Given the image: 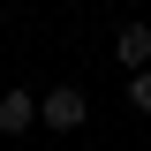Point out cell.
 I'll return each mask as SVG.
<instances>
[{
    "mask_svg": "<svg viewBox=\"0 0 151 151\" xmlns=\"http://www.w3.org/2000/svg\"><path fill=\"white\" fill-rule=\"evenodd\" d=\"M38 121H45V129H53V136H76V129H83V121H91V98L76 91V83H53V91L38 98Z\"/></svg>",
    "mask_w": 151,
    "mask_h": 151,
    "instance_id": "obj_1",
    "label": "cell"
},
{
    "mask_svg": "<svg viewBox=\"0 0 151 151\" xmlns=\"http://www.w3.org/2000/svg\"><path fill=\"white\" fill-rule=\"evenodd\" d=\"M113 60H121V68H151V23H121V30H113Z\"/></svg>",
    "mask_w": 151,
    "mask_h": 151,
    "instance_id": "obj_2",
    "label": "cell"
},
{
    "mask_svg": "<svg viewBox=\"0 0 151 151\" xmlns=\"http://www.w3.org/2000/svg\"><path fill=\"white\" fill-rule=\"evenodd\" d=\"M23 129H38V91H0V136H23Z\"/></svg>",
    "mask_w": 151,
    "mask_h": 151,
    "instance_id": "obj_3",
    "label": "cell"
},
{
    "mask_svg": "<svg viewBox=\"0 0 151 151\" xmlns=\"http://www.w3.org/2000/svg\"><path fill=\"white\" fill-rule=\"evenodd\" d=\"M129 106H136V113H151V68H136V76H129Z\"/></svg>",
    "mask_w": 151,
    "mask_h": 151,
    "instance_id": "obj_4",
    "label": "cell"
}]
</instances>
